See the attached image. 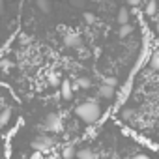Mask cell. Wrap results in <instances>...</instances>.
<instances>
[{
	"label": "cell",
	"mask_w": 159,
	"mask_h": 159,
	"mask_svg": "<svg viewBox=\"0 0 159 159\" xmlns=\"http://www.w3.org/2000/svg\"><path fill=\"white\" fill-rule=\"evenodd\" d=\"M75 114L83 122H86V124H94L101 116V107H99V103L96 99H88V101L81 103L75 109Z\"/></svg>",
	"instance_id": "obj_1"
},
{
	"label": "cell",
	"mask_w": 159,
	"mask_h": 159,
	"mask_svg": "<svg viewBox=\"0 0 159 159\" xmlns=\"http://www.w3.org/2000/svg\"><path fill=\"white\" fill-rule=\"evenodd\" d=\"M54 146V139L52 137H49V135H38L34 140H32V148L36 150V152H49L51 148Z\"/></svg>",
	"instance_id": "obj_2"
},
{
	"label": "cell",
	"mask_w": 159,
	"mask_h": 159,
	"mask_svg": "<svg viewBox=\"0 0 159 159\" xmlns=\"http://www.w3.org/2000/svg\"><path fill=\"white\" fill-rule=\"evenodd\" d=\"M43 129L49 131V133H58V131L62 129V118H60L56 112H49V114L45 116Z\"/></svg>",
	"instance_id": "obj_3"
},
{
	"label": "cell",
	"mask_w": 159,
	"mask_h": 159,
	"mask_svg": "<svg viewBox=\"0 0 159 159\" xmlns=\"http://www.w3.org/2000/svg\"><path fill=\"white\" fill-rule=\"evenodd\" d=\"M81 43H83V38L79 36V34H73V32H69L64 38V45L66 47H71V49H79V47H81Z\"/></svg>",
	"instance_id": "obj_4"
},
{
	"label": "cell",
	"mask_w": 159,
	"mask_h": 159,
	"mask_svg": "<svg viewBox=\"0 0 159 159\" xmlns=\"http://www.w3.org/2000/svg\"><path fill=\"white\" fill-rule=\"evenodd\" d=\"M114 94H116V90H114V86H111V84H99V88H98V98H101V99H112L114 98Z\"/></svg>",
	"instance_id": "obj_5"
},
{
	"label": "cell",
	"mask_w": 159,
	"mask_h": 159,
	"mask_svg": "<svg viewBox=\"0 0 159 159\" xmlns=\"http://www.w3.org/2000/svg\"><path fill=\"white\" fill-rule=\"evenodd\" d=\"M60 96H62V99H71V98H73V90H71L69 79L60 81Z\"/></svg>",
	"instance_id": "obj_6"
},
{
	"label": "cell",
	"mask_w": 159,
	"mask_h": 159,
	"mask_svg": "<svg viewBox=\"0 0 159 159\" xmlns=\"http://www.w3.org/2000/svg\"><path fill=\"white\" fill-rule=\"evenodd\" d=\"M75 157H79V159H96V155H94V152H92L90 148L77 150V152H75Z\"/></svg>",
	"instance_id": "obj_7"
},
{
	"label": "cell",
	"mask_w": 159,
	"mask_h": 159,
	"mask_svg": "<svg viewBox=\"0 0 159 159\" xmlns=\"http://www.w3.org/2000/svg\"><path fill=\"white\" fill-rule=\"evenodd\" d=\"M116 21H118L120 25L129 23V10H127V8H120V10H118V17H116Z\"/></svg>",
	"instance_id": "obj_8"
},
{
	"label": "cell",
	"mask_w": 159,
	"mask_h": 159,
	"mask_svg": "<svg viewBox=\"0 0 159 159\" xmlns=\"http://www.w3.org/2000/svg\"><path fill=\"white\" fill-rule=\"evenodd\" d=\"M62 75L60 73H51L49 77H47V83H49V86H60V81H62V79H60Z\"/></svg>",
	"instance_id": "obj_9"
},
{
	"label": "cell",
	"mask_w": 159,
	"mask_h": 159,
	"mask_svg": "<svg viewBox=\"0 0 159 159\" xmlns=\"http://www.w3.org/2000/svg\"><path fill=\"white\" fill-rule=\"evenodd\" d=\"M150 69L152 71H157L159 69V52L157 51H153L152 56H150Z\"/></svg>",
	"instance_id": "obj_10"
},
{
	"label": "cell",
	"mask_w": 159,
	"mask_h": 159,
	"mask_svg": "<svg viewBox=\"0 0 159 159\" xmlns=\"http://www.w3.org/2000/svg\"><path fill=\"white\" fill-rule=\"evenodd\" d=\"M75 146L73 144H69V146H66L64 150H62V159H73L75 157Z\"/></svg>",
	"instance_id": "obj_11"
},
{
	"label": "cell",
	"mask_w": 159,
	"mask_h": 159,
	"mask_svg": "<svg viewBox=\"0 0 159 159\" xmlns=\"http://www.w3.org/2000/svg\"><path fill=\"white\" fill-rule=\"evenodd\" d=\"M10 118H11V109L6 107L2 112H0V125H6V124L10 122Z\"/></svg>",
	"instance_id": "obj_12"
},
{
	"label": "cell",
	"mask_w": 159,
	"mask_h": 159,
	"mask_svg": "<svg viewBox=\"0 0 159 159\" xmlns=\"http://www.w3.org/2000/svg\"><path fill=\"white\" fill-rule=\"evenodd\" d=\"M133 32V26L129 25V23H125V25H120V30H118V36L120 38H125V36H129Z\"/></svg>",
	"instance_id": "obj_13"
},
{
	"label": "cell",
	"mask_w": 159,
	"mask_h": 159,
	"mask_svg": "<svg viewBox=\"0 0 159 159\" xmlns=\"http://www.w3.org/2000/svg\"><path fill=\"white\" fill-rule=\"evenodd\" d=\"M77 84H79V88H83V90H88V88L92 86V81H90L88 77H79Z\"/></svg>",
	"instance_id": "obj_14"
},
{
	"label": "cell",
	"mask_w": 159,
	"mask_h": 159,
	"mask_svg": "<svg viewBox=\"0 0 159 159\" xmlns=\"http://www.w3.org/2000/svg\"><path fill=\"white\" fill-rule=\"evenodd\" d=\"M38 10L43 11V13H49L51 11V4H49V0H38Z\"/></svg>",
	"instance_id": "obj_15"
},
{
	"label": "cell",
	"mask_w": 159,
	"mask_h": 159,
	"mask_svg": "<svg viewBox=\"0 0 159 159\" xmlns=\"http://www.w3.org/2000/svg\"><path fill=\"white\" fill-rule=\"evenodd\" d=\"M155 13H157V4L153 2V0H152V2H148V6H146V15L153 17Z\"/></svg>",
	"instance_id": "obj_16"
},
{
	"label": "cell",
	"mask_w": 159,
	"mask_h": 159,
	"mask_svg": "<svg viewBox=\"0 0 159 159\" xmlns=\"http://www.w3.org/2000/svg\"><path fill=\"white\" fill-rule=\"evenodd\" d=\"M69 4H71V6H75V8H84L86 0H69Z\"/></svg>",
	"instance_id": "obj_17"
},
{
	"label": "cell",
	"mask_w": 159,
	"mask_h": 159,
	"mask_svg": "<svg viewBox=\"0 0 159 159\" xmlns=\"http://www.w3.org/2000/svg\"><path fill=\"white\" fill-rule=\"evenodd\" d=\"M105 84H111V86H114L116 88V84H118V81H116V77H105V81H103Z\"/></svg>",
	"instance_id": "obj_18"
},
{
	"label": "cell",
	"mask_w": 159,
	"mask_h": 159,
	"mask_svg": "<svg viewBox=\"0 0 159 159\" xmlns=\"http://www.w3.org/2000/svg\"><path fill=\"white\" fill-rule=\"evenodd\" d=\"M84 21H86L88 25H92V23H96V15L90 13V11H86V13H84Z\"/></svg>",
	"instance_id": "obj_19"
},
{
	"label": "cell",
	"mask_w": 159,
	"mask_h": 159,
	"mask_svg": "<svg viewBox=\"0 0 159 159\" xmlns=\"http://www.w3.org/2000/svg\"><path fill=\"white\" fill-rule=\"evenodd\" d=\"M133 159H150V157L144 155V153H137V155H133Z\"/></svg>",
	"instance_id": "obj_20"
},
{
	"label": "cell",
	"mask_w": 159,
	"mask_h": 159,
	"mask_svg": "<svg viewBox=\"0 0 159 159\" xmlns=\"http://www.w3.org/2000/svg\"><path fill=\"white\" fill-rule=\"evenodd\" d=\"M30 159H41V152H34V155Z\"/></svg>",
	"instance_id": "obj_21"
},
{
	"label": "cell",
	"mask_w": 159,
	"mask_h": 159,
	"mask_svg": "<svg viewBox=\"0 0 159 159\" xmlns=\"http://www.w3.org/2000/svg\"><path fill=\"white\" fill-rule=\"evenodd\" d=\"M125 2H129L131 6H137V4H140V0H125Z\"/></svg>",
	"instance_id": "obj_22"
},
{
	"label": "cell",
	"mask_w": 159,
	"mask_h": 159,
	"mask_svg": "<svg viewBox=\"0 0 159 159\" xmlns=\"http://www.w3.org/2000/svg\"><path fill=\"white\" fill-rule=\"evenodd\" d=\"M2 13H4V2L0 0V15H2Z\"/></svg>",
	"instance_id": "obj_23"
}]
</instances>
